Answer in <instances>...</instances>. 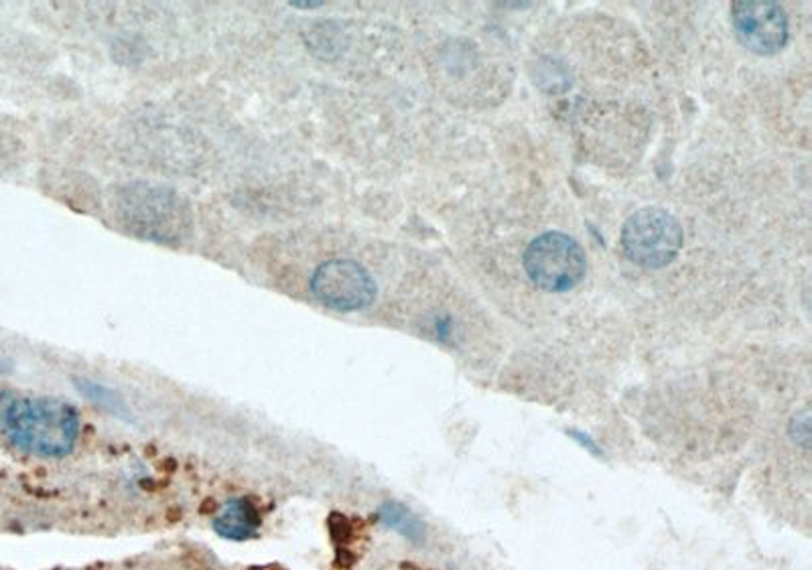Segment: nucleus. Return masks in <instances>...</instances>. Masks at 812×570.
I'll return each instance as SVG.
<instances>
[{
  "instance_id": "obj_8",
  "label": "nucleus",
  "mask_w": 812,
  "mask_h": 570,
  "mask_svg": "<svg viewBox=\"0 0 812 570\" xmlns=\"http://www.w3.org/2000/svg\"><path fill=\"white\" fill-rule=\"evenodd\" d=\"M382 517H385V522L390 528L397 529L409 540H421L425 536L423 522L413 516L409 510H404L399 503H386L382 508Z\"/></svg>"
},
{
  "instance_id": "obj_10",
  "label": "nucleus",
  "mask_w": 812,
  "mask_h": 570,
  "mask_svg": "<svg viewBox=\"0 0 812 570\" xmlns=\"http://www.w3.org/2000/svg\"><path fill=\"white\" fill-rule=\"evenodd\" d=\"M290 7H295V9H319L321 2H290Z\"/></svg>"
},
{
  "instance_id": "obj_6",
  "label": "nucleus",
  "mask_w": 812,
  "mask_h": 570,
  "mask_svg": "<svg viewBox=\"0 0 812 570\" xmlns=\"http://www.w3.org/2000/svg\"><path fill=\"white\" fill-rule=\"evenodd\" d=\"M731 25L740 43L752 54H778L788 43V16L778 2H735L731 7Z\"/></svg>"
},
{
  "instance_id": "obj_7",
  "label": "nucleus",
  "mask_w": 812,
  "mask_h": 570,
  "mask_svg": "<svg viewBox=\"0 0 812 570\" xmlns=\"http://www.w3.org/2000/svg\"><path fill=\"white\" fill-rule=\"evenodd\" d=\"M214 528L221 538L250 540L259 534L261 516L249 500L235 498L221 505L220 514L214 520Z\"/></svg>"
},
{
  "instance_id": "obj_2",
  "label": "nucleus",
  "mask_w": 812,
  "mask_h": 570,
  "mask_svg": "<svg viewBox=\"0 0 812 570\" xmlns=\"http://www.w3.org/2000/svg\"><path fill=\"white\" fill-rule=\"evenodd\" d=\"M116 218L126 231L157 244H181L192 231V207L185 197L151 181H133L121 187Z\"/></svg>"
},
{
  "instance_id": "obj_5",
  "label": "nucleus",
  "mask_w": 812,
  "mask_h": 570,
  "mask_svg": "<svg viewBox=\"0 0 812 570\" xmlns=\"http://www.w3.org/2000/svg\"><path fill=\"white\" fill-rule=\"evenodd\" d=\"M311 293L331 311L352 312L366 309L376 299L373 274L354 260H328L311 276Z\"/></svg>"
},
{
  "instance_id": "obj_9",
  "label": "nucleus",
  "mask_w": 812,
  "mask_h": 570,
  "mask_svg": "<svg viewBox=\"0 0 812 570\" xmlns=\"http://www.w3.org/2000/svg\"><path fill=\"white\" fill-rule=\"evenodd\" d=\"M571 435L577 438V443L579 445H581V447L587 448V451H590V453H593V455H599V448L593 445L592 441H590V436H585L583 435V433H575V431H571Z\"/></svg>"
},
{
  "instance_id": "obj_4",
  "label": "nucleus",
  "mask_w": 812,
  "mask_h": 570,
  "mask_svg": "<svg viewBox=\"0 0 812 570\" xmlns=\"http://www.w3.org/2000/svg\"><path fill=\"white\" fill-rule=\"evenodd\" d=\"M528 278L547 293H567L585 278L587 259L577 240L563 231H547L524 252Z\"/></svg>"
},
{
  "instance_id": "obj_1",
  "label": "nucleus",
  "mask_w": 812,
  "mask_h": 570,
  "mask_svg": "<svg viewBox=\"0 0 812 570\" xmlns=\"http://www.w3.org/2000/svg\"><path fill=\"white\" fill-rule=\"evenodd\" d=\"M0 433L25 455L59 459L80 436L78 410L52 396L0 395Z\"/></svg>"
},
{
  "instance_id": "obj_3",
  "label": "nucleus",
  "mask_w": 812,
  "mask_h": 570,
  "mask_svg": "<svg viewBox=\"0 0 812 570\" xmlns=\"http://www.w3.org/2000/svg\"><path fill=\"white\" fill-rule=\"evenodd\" d=\"M685 242L683 226L662 207L638 209L621 228L626 259L642 269H664L678 256Z\"/></svg>"
}]
</instances>
